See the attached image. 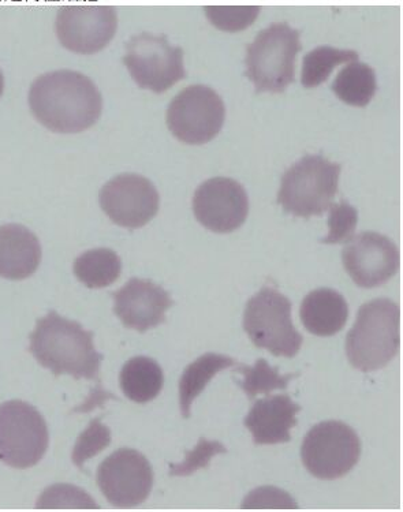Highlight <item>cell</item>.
Here are the masks:
<instances>
[{"label": "cell", "instance_id": "6da1fadb", "mask_svg": "<svg viewBox=\"0 0 403 512\" xmlns=\"http://www.w3.org/2000/svg\"><path fill=\"white\" fill-rule=\"evenodd\" d=\"M29 106L37 121L55 133H81L102 115V93L95 82L73 70L43 74L29 91Z\"/></svg>", "mask_w": 403, "mask_h": 512}, {"label": "cell", "instance_id": "7a4b0ae2", "mask_svg": "<svg viewBox=\"0 0 403 512\" xmlns=\"http://www.w3.org/2000/svg\"><path fill=\"white\" fill-rule=\"evenodd\" d=\"M29 342V353L55 376L96 380L100 375L103 355L97 353L92 332L54 310L37 320Z\"/></svg>", "mask_w": 403, "mask_h": 512}, {"label": "cell", "instance_id": "3957f363", "mask_svg": "<svg viewBox=\"0 0 403 512\" xmlns=\"http://www.w3.org/2000/svg\"><path fill=\"white\" fill-rule=\"evenodd\" d=\"M401 347V308L388 298L358 309L356 324L347 334V360L361 372L379 371L397 357Z\"/></svg>", "mask_w": 403, "mask_h": 512}, {"label": "cell", "instance_id": "277c9868", "mask_svg": "<svg viewBox=\"0 0 403 512\" xmlns=\"http://www.w3.org/2000/svg\"><path fill=\"white\" fill-rule=\"evenodd\" d=\"M302 50L300 32L286 22H276L246 47L245 76L256 93H283L296 80V59Z\"/></svg>", "mask_w": 403, "mask_h": 512}, {"label": "cell", "instance_id": "5b68a950", "mask_svg": "<svg viewBox=\"0 0 403 512\" xmlns=\"http://www.w3.org/2000/svg\"><path fill=\"white\" fill-rule=\"evenodd\" d=\"M341 166L322 155L304 156L283 174L278 204L297 218L323 216L338 193Z\"/></svg>", "mask_w": 403, "mask_h": 512}, {"label": "cell", "instance_id": "8992f818", "mask_svg": "<svg viewBox=\"0 0 403 512\" xmlns=\"http://www.w3.org/2000/svg\"><path fill=\"white\" fill-rule=\"evenodd\" d=\"M291 301L272 287H264L246 304L244 330L253 345L276 357L293 358L304 338L291 320Z\"/></svg>", "mask_w": 403, "mask_h": 512}, {"label": "cell", "instance_id": "52a82bcc", "mask_svg": "<svg viewBox=\"0 0 403 512\" xmlns=\"http://www.w3.org/2000/svg\"><path fill=\"white\" fill-rule=\"evenodd\" d=\"M48 444L47 422L36 407L22 401L0 405V461L29 469L44 458Z\"/></svg>", "mask_w": 403, "mask_h": 512}, {"label": "cell", "instance_id": "ba28073f", "mask_svg": "<svg viewBox=\"0 0 403 512\" xmlns=\"http://www.w3.org/2000/svg\"><path fill=\"white\" fill-rule=\"evenodd\" d=\"M360 457V437L341 421H324L313 426L301 447L305 469L320 480L345 477L356 467Z\"/></svg>", "mask_w": 403, "mask_h": 512}, {"label": "cell", "instance_id": "9c48e42d", "mask_svg": "<svg viewBox=\"0 0 403 512\" xmlns=\"http://www.w3.org/2000/svg\"><path fill=\"white\" fill-rule=\"evenodd\" d=\"M123 63L138 87L163 93L184 80V50L171 46L163 35L140 33L126 43Z\"/></svg>", "mask_w": 403, "mask_h": 512}, {"label": "cell", "instance_id": "30bf717a", "mask_svg": "<svg viewBox=\"0 0 403 512\" xmlns=\"http://www.w3.org/2000/svg\"><path fill=\"white\" fill-rule=\"evenodd\" d=\"M226 107L222 97L205 85H190L171 100L167 126L179 141L203 145L222 130Z\"/></svg>", "mask_w": 403, "mask_h": 512}, {"label": "cell", "instance_id": "8fae6325", "mask_svg": "<svg viewBox=\"0 0 403 512\" xmlns=\"http://www.w3.org/2000/svg\"><path fill=\"white\" fill-rule=\"evenodd\" d=\"M97 485L107 502L118 508L143 504L154 488V470L141 452L117 450L97 469Z\"/></svg>", "mask_w": 403, "mask_h": 512}, {"label": "cell", "instance_id": "7c38bea8", "mask_svg": "<svg viewBox=\"0 0 403 512\" xmlns=\"http://www.w3.org/2000/svg\"><path fill=\"white\" fill-rule=\"evenodd\" d=\"M100 207L125 229L144 227L158 215L160 197L154 183L138 174H121L103 186Z\"/></svg>", "mask_w": 403, "mask_h": 512}, {"label": "cell", "instance_id": "4fadbf2b", "mask_svg": "<svg viewBox=\"0 0 403 512\" xmlns=\"http://www.w3.org/2000/svg\"><path fill=\"white\" fill-rule=\"evenodd\" d=\"M342 260L347 274L358 287L375 289L397 274L401 254L386 235L365 231L347 242Z\"/></svg>", "mask_w": 403, "mask_h": 512}, {"label": "cell", "instance_id": "5bb4252c", "mask_svg": "<svg viewBox=\"0 0 403 512\" xmlns=\"http://www.w3.org/2000/svg\"><path fill=\"white\" fill-rule=\"evenodd\" d=\"M193 212L205 229L230 234L240 229L249 215V197L234 179L216 177L201 183L193 196Z\"/></svg>", "mask_w": 403, "mask_h": 512}, {"label": "cell", "instance_id": "9a60e30c", "mask_svg": "<svg viewBox=\"0 0 403 512\" xmlns=\"http://www.w3.org/2000/svg\"><path fill=\"white\" fill-rule=\"evenodd\" d=\"M57 36L63 47L77 54L102 51L114 39L117 10L111 6H66L58 11Z\"/></svg>", "mask_w": 403, "mask_h": 512}, {"label": "cell", "instance_id": "2e32d148", "mask_svg": "<svg viewBox=\"0 0 403 512\" xmlns=\"http://www.w3.org/2000/svg\"><path fill=\"white\" fill-rule=\"evenodd\" d=\"M114 312L130 330L147 332L166 321V312L174 305L173 298L163 287L151 280L130 279L115 291Z\"/></svg>", "mask_w": 403, "mask_h": 512}, {"label": "cell", "instance_id": "e0dca14e", "mask_svg": "<svg viewBox=\"0 0 403 512\" xmlns=\"http://www.w3.org/2000/svg\"><path fill=\"white\" fill-rule=\"evenodd\" d=\"M300 410L301 406L291 401L289 395L267 396L253 405L244 424L256 446L289 443Z\"/></svg>", "mask_w": 403, "mask_h": 512}, {"label": "cell", "instance_id": "ac0fdd59", "mask_svg": "<svg viewBox=\"0 0 403 512\" xmlns=\"http://www.w3.org/2000/svg\"><path fill=\"white\" fill-rule=\"evenodd\" d=\"M39 238L21 224L0 226V276L10 280L28 279L41 263Z\"/></svg>", "mask_w": 403, "mask_h": 512}, {"label": "cell", "instance_id": "d6986e66", "mask_svg": "<svg viewBox=\"0 0 403 512\" xmlns=\"http://www.w3.org/2000/svg\"><path fill=\"white\" fill-rule=\"evenodd\" d=\"M302 324L316 336H334L341 332L349 319V305L338 291L317 289L301 304Z\"/></svg>", "mask_w": 403, "mask_h": 512}, {"label": "cell", "instance_id": "ffe728a7", "mask_svg": "<svg viewBox=\"0 0 403 512\" xmlns=\"http://www.w3.org/2000/svg\"><path fill=\"white\" fill-rule=\"evenodd\" d=\"M119 384L123 394L130 401L148 403L158 398L163 390L164 373L162 366L152 358L134 357L123 365Z\"/></svg>", "mask_w": 403, "mask_h": 512}, {"label": "cell", "instance_id": "44dd1931", "mask_svg": "<svg viewBox=\"0 0 403 512\" xmlns=\"http://www.w3.org/2000/svg\"><path fill=\"white\" fill-rule=\"evenodd\" d=\"M233 366H238V362L227 355L216 353L201 355L192 364L186 366L181 380H179V406H181L182 417L189 418L193 402L199 398L208 383L219 372L233 368Z\"/></svg>", "mask_w": 403, "mask_h": 512}, {"label": "cell", "instance_id": "7402d4cb", "mask_svg": "<svg viewBox=\"0 0 403 512\" xmlns=\"http://www.w3.org/2000/svg\"><path fill=\"white\" fill-rule=\"evenodd\" d=\"M73 271L88 289H104L117 282L121 276L122 261L114 250L92 249L74 260Z\"/></svg>", "mask_w": 403, "mask_h": 512}, {"label": "cell", "instance_id": "603a6c76", "mask_svg": "<svg viewBox=\"0 0 403 512\" xmlns=\"http://www.w3.org/2000/svg\"><path fill=\"white\" fill-rule=\"evenodd\" d=\"M376 89L375 70L361 62L343 67L332 84V91L338 99L353 107H367L375 97Z\"/></svg>", "mask_w": 403, "mask_h": 512}, {"label": "cell", "instance_id": "cb8c5ba5", "mask_svg": "<svg viewBox=\"0 0 403 512\" xmlns=\"http://www.w3.org/2000/svg\"><path fill=\"white\" fill-rule=\"evenodd\" d=\"M358 61V52L339 50L330 46L317 47L308 52L302 62V87L312 89L324 84L335 67Z\"/></svg>", "mask_w": 403, "mask_h": 512}, {"label": "cell", "instance_id": "d4e9b609", "mask_svg": "<svg viewBox=\"0 0 403 512\" xmlns=\"http://www.w3.org/2000/svg\"><path fill=\"white\" fill-rule=\"evenodd\" d=\"M235 371L244 375V383L241 384V388L250 401L260 394L268 395L275 390H286L290 381L297 377L294 373L281 375L278 368H272L263 358L257 360L253 366H235Z\"/></svg>", "mask_w": 403, "mask_h": 512}, {"label": "cell", "instance_id": "484cf974", "mask_svg": "<svg viewBox=\"0 0 403 512\" xmlns=\"http://www.w3.org/2000/svg\"><path fill=\"white\" fill-rule=\"evenodd\" d=\"M208 20L220 29L226 32L245 31L248 26L257 20L260 14V7H223L207 6L204 9Z\"/></svg>", "mask_w": 403, "mask_h": 512}, {"label": "cell", "instance_id": "4316f807", "mask_svg": "<svg viewBox=\"0 0 403 512\" xmlns=\"http://www.w3.org/2000/svg\"><path fill=\"white\" fill-rule=\"evenodd\" d=\"M330 209V220H328L330 231L327 237L322 239V244L335 245L349 242L357 229V209L345 200L339 204H332Z\"/></svg>", "mask_w": 403, "mask_h": 512}, {"label": "cell", "instance_id": "83f0119b", "mask_svg": "<svg viewBox=\"0 0 403 512\" xmlns=\"http://www.w3.org/2000/svg\"><path fill=\"white\" fill-rule=\"evenodd\" d=\"M111 443V432L100 420H93L88 428L78 437L73 450V463L80 467L99 452L106 450Z\"/></svg>", "mask_w": 403, "mask_h": 512}, {"label": "cell", "instance_id": "f1b7e54d", "mask_svg": "<svg viewBox=\"0 0 403 512\" xmlns=\"http://www.w3.org/2000/svg\"><path fill=\"white\" fill-rule=\"evenodd\" d=\"M226 452L227 448L222 443L201 437L197 446L192 451L186 452L184 462L170 466V476H192L197 470L207 469L216 455L226 454Z\"/></svg>", "mask_w": 403, "mask_h": 512}, {"label": "cell", "instance_id": "f546056e", "mask_svg": "<svg viewBox=\"0 0 403 512\" xmlns=\"http://www.w3.org/2000/svg\"><path fill=\"white\" fill-rule=\"evenodd\" d=\"M242 508H278V510L287 508V510H294V508H298V504L289 493L282 491V489L263 487L250 492L246 496L245 502L242 503Z\"/></svg>", "mask_w": 403, "mask_h": 512}, {"label": "cell", "instance_id": "4dcf8cb0", "mask_svg": "<svg viewBox=\"0 0 403 512\" xmlns=\"http://www.w3.org/2000/svg\"><path fill=\"white\" fill-rule=\"evenodd\" d=\"M3 89H5V77H3L2 70H0V96H2Z\"/></svg>", "mask_w": 403, "mask_h": 512}]
</instances>
